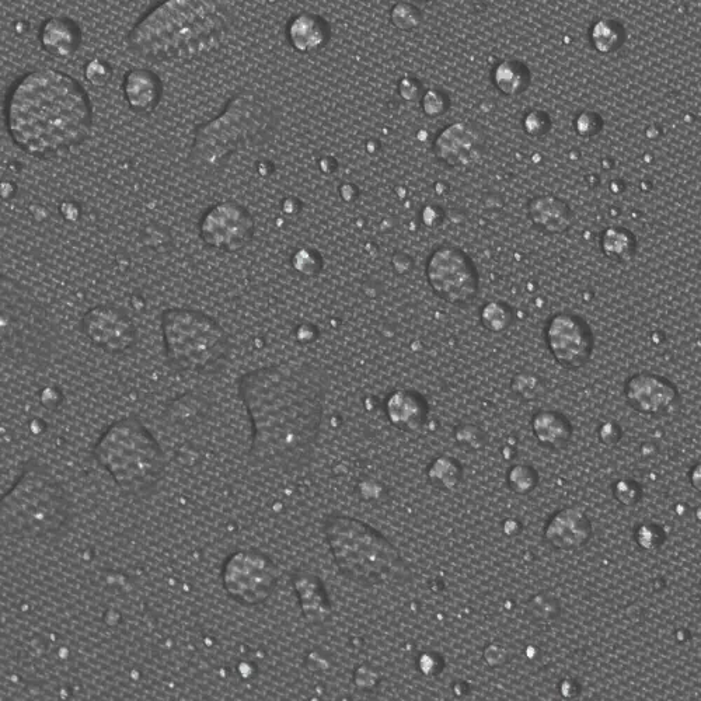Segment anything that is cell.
Masks as SVG:
<instances>
[{
    "instance_id": "1",
    "label": "cell",
    "mask_w": 701,
    "mask_h": 701,
    "mask_svg": "<svg viewBox=\"0 0 701 701\" xmlns=\"http://www.w3.org/2000/svg\"><path fill=\"white\" fill-rule=\"evenodd\" d=\"M253 437L249 458L282 472L312 459L324 414L322 375L309 364H277L254 369L239 380Z\"/></svg>"
},
{
    "instance_id": "2",
    "label": "cell",
    "mask_w": 701,
    "mask_h": 701,
    "mask_svg": "<svg viewBox=\"0 0 701 701\" xmlns=\"http://www.w3.org/2000/svg\"><path fill=\"white\" fill-rule=\"evenodd\" d=\"M5 113L13 144L34 158L71 151L92 131L89 96L71 75L55 69H38L17 80Z\"/></svg>"
},
{
    "instance_id": "3",
    "label": "cell",
    "mask_w": 701,
    "mask_h": 701,
    "mask_svg": "<svg viewBox=\"0 0 701 701\" xmlns=\"http://www.w3.org/2000/svg\"><path fill=\"white\" fill-rule=\"evenodd\" d=\"M228 27L216 0H165L129 31L128 45L146 61H191L218 50Z\"/></svg>"
},
{
    "instance_id": "4",
    "label": "cell",
    "mask_w": 701,
    "mask_h": 701,
    "mask_svg": "<svg viewBox=\"0 0 701 701\" xmlns=\"http://www.w3.org/2000/svg\"><path fill=\"white\" fill-rule=\"evenodd\" d=\"M275 125L277 117L263 97L247 92L236 94L221 115L195 131L191 162L201 169H215L240 149L263 144Z\"/></svg>"
},
{
    "instance_id": "5",
    "label": "cell",
    "mask_w": 701,
    "mask_h": 701,
    "mask_svg": "<svg viewBox=\"0 0 701 701\" xmlns=\"http://www.w3.org/2000/svg\"><path fill=\"white\" fill-rule=\"evenodd\" d=\"M327 544L340 573L358 584L378 585L406 580L410 571L389 540L366 523L330 515L324 523Z\"/></svg>"
},
{
    "instance_id": "6",
    "label": "cell",
    "mask_w": 701,
    "mask_h": 701,
    "mask_svg": "<svg viewBox=\"0 0 701 701\" xmlns=\"http://www.w3.org/2000/svg\"><path fill=\"white\" fill-rule=\"evenodd\" d=\"M94 456L124 493H146L165 474V453L134 415L111 425L101 435Z\"/></svg>"
},
{
    "instance_id": "7",
    "label": "cell",
    "mask_w": 701,
    "mask_h": 701,
    "mask_svg": "<svg viewBox=\"0 0 701 701\" xmlns=\"http://www.w3.org/2000/svg\"><path fill=\"white\" fill-rule=\"evenodd\" d=\"M68 512L62 487L44 467L31 465L0 498V530L10 535H48L62 528Z\"/></svg>"
},
{
    "instance_id": "8",
    "label": "cell",
    "mask_w": 701,
    "mask_h": 701,
    "mask_svg": "<svg viewBox=\"0 0 701 701\" xmlns=\"http://www.w3.org/2000/svg\"><path fill=\"white\" fill-rule=\"evenodd\" d=\"M52 338L50 319L36 296L20 282L0 274V359L47 357Z\"/></svg>"
},
{
    "instance_id": "9",
    "label": "cell",
    "mask_w": 701,
    "mask_h": 701,
    "mask_svg": "<svg viewBox=\"0 0 701 701\" xmlns=\"http://www.w3.org/2000/svg\"><path fill=\"white\" fill-rule=\"evenodd\" d=\"M166 357L177 369L202 372L221 364L228 352V334L212 317L190 309L162 315Z\"/></svg>"
},
{
    "instance_id": "10",
    "label": "cell",
    "mask_w": 701,
    "mask_h": 701,
    "mask_svg": "<svg viewBox=\"0 0 701 701\" xmlns=\"http://www.w3.org/2000/svg\"><path fill=\"white\" fill-rule=\"evenodd\" d=\"M222 581L230 598L256 606L267 601L277 588L278 570L260 551L240 550L223 564Z\"/></svg>"
},
{
    "instance_id": "11",
    "label": "cell",
    "mask_w": 701,
    "mask_h": 701,
    "mask_svg": "<svg viewBox=\"0 0 701 701\" xmlns=\"http://www.w3.org/2000/svg\"><path fill=\"white\" fill-rule=\"evenodd\" d=\"M427 279L432 291L451 305L473 302L479 294V274L469 256L452 246L439 247L428 260Z\"/></svg>"
},
{
    "instance_id": "12",
    "label": "cell",
    "mask_w": 701,
    "mask_h": 701,
    "mask_svg": "<svg viewBox=\"0 0 701 701\" xmlns=\"http://www.w3.org/2000/svg\"><path fill=\"white\" fill-rule=\"evenodd\" d=\"M200 235L212 249L242 250L253 240L254 221L249 211L237 202H219L202 216Z\"/></svg>"
},
{
    "instance_id": "13",
    "label": "cell",
    "mask_w": 701,
    "mask_h": 701,
    "mask_svg": "<svg viewBox=\"0 0 701 701\" xmlns=\"http://www.w3.org/2000/svg\"><path fill=\"white\" fill-rule=\"evenodd\" d=\"M547 347L563 368L580 369L588 364L594 352V336L580 316L558 313L551 317L546 329Z\"/></svg>"
},
{
    "instance_id": "14",
    "label": "cell",
    "mask_w": 701,
    "mask_h": 701,
    "mask_svg": "<svg viewBox=\"0 0 701 701\" xmlns=\"http://www.w3.org/2000/svg\"><path fill=\"white\" fill-rule=\"evenodd\" d=\"M83 331L97 347L107 352H124L134 345V324L121 310L99 306L83 317Z\"/></svg>"
},
{
    "instance_id": "15",
    "label": "cell",
    "mask_w": 701,
    "mask_h": 701,
    "mask_svg": "<svg viewBox=\"0 0 701 701\" xmlns=\"http://www.w3.org/2000/svg\"><path fill=\"white\" fill-rule=\"evenodd\" d=\"M483 134L465 122H456L445 128L435 141V155L452 167H469L476 165L483 156Z\"/></svg>"
},
{
    "instance_id": "16",
    "label": "cell",
    "mask_w": 701,
    "mask_h": 701,
    "mask_svg": "<svg viewBox=\"0 0 701 701\" xmlns=\"http://www.w3.org/2000/svg\"><path fill=\"white\" fill-rule=\"evenodd\" d=\"M627 404L641 414L665 413L678 399L676 387L668 379L652 373H640L626 383Z\"/></svg>"
},
{
    "instance_id": "17",
    "label": "cell",
    "mask_w": 701,
    "mask_h": 701,
    "mask_svg": "<svg viewBox=\"0 0 701 701\" xmlns=\"http://www.w3.org/2000/svg\"><path fill=\"white\" fill-rule=\"evenodd\" d=\"M591 535V522L580 509L568 508L558 512L546 528L547 542L567 551L581 549Z\"/></svg>"
},
{
    "instance_id": "18",
    "label": "cell",
    "mask_w": 701,
    "mask_h": 701,
    "mask_svg": "<svg viewBox=\"0 0 701 701\" xmlns=\"http://www.w3.org/2000/svg\"><path fill=\"white\" fill-rule=\"evenodd\" d=\"M124 96L135 113H152L162 99V82L148 69H132L125 76Z\"/></svg>"
},
{
    "instance_id": "19",
    "label": "cell",
    "mask_w": 701,
    "mask_h": 701,
    "mask_svg": "<svg viewBox=\"0 0 701 701\" xmlns=\"http://www.w3.org/2000/svg\"><path fill=\"white\" fill-rule=\"evenodd\" d=\"M528 215L530 222L537 229L550 235H560L567 232L573 223V212L566 202L558 200L553 195H542L529 202Z\"/></svg>"
},
{
    "instance_id": "20",
    "label": "cell",
    "mask_w": 701,
    "mask_h": 701,
    "mask_svg": "<svg viewBox=\"0 0 701 701\" xmlns=\"http://www.w3.org/2000/svg\"><path fill=\"white\" fill-rule=\"evenodd\" d=\"M386 413L394 427L415 431L427 420L428 407L417 393L399 390L387 399Z\"/></svg>"
},
{
    "instance_id": "21",
    "label": "cell",
    "mask_w": 701,
    "mask_h": 701,
    "mask_svg": "<svg viewBox=\"0 0 701 701\" xmlns=\"http://www.w3.org/2000/svg\"><path fill=\"white\" fill-rule=\"evenodd\" d=\"M330 30L322 17L303 13L296 16L288 26V38L294 50L301 54H312L326 47Z\"/></svg>"
},
{
    "instance_id": "22",
    "label": "cell",
    "mask_w": 701,
    "mask_h": 701,
    "mask_svg": "<svg viewBox=\"0 0 701 701\" xmlns=\"http://www.w3.org/2000/svg\"><path fill=\"white\" fill-rule=\"evenodd\" d=\"M80 30L78 24L65 17H54L44 24L41 30V44L48 54L57 58H69L80 47Z\"/></svg>"
},
{
    "instance_id": "23",
    "label": "cell",
    "mask_w": 701,
    "mask_h": 701,
    "mask_svg": "<svg viewBox=\"0 0 701 701\" xmlns=\"http://www.w3.org/2000/svg\"><path fill=\"white\" fill-rule=\"evenodd\" d=\"M533 432L540 444L551 449H563L570 442L573 428L564 415L542 411L532 421Z\"/></svg>"
},
{
    "instance_id": "24",
    "label": "cell",
    "mask_w": 701,
    "mask_h": 701,
    "mask_svg": "<svg viewBox=\"0 0 701 701\" xmlns=\"http://www.w3.org/2000/svg\"><path fill=\"white\" fill-rule=\"evenodd\" d=\"M295 585L306 620L312 623L323 622L329 615V602L322 582L317 581L313 575L302 574Z\"/></svg>"
},
{
    "instance_id": "25",
    "label": "cell",
    "mask_w": 701,
    "mask_h": 701,
    "mask_svg": "<svg viewBox=\"0 0 701 701\" xmlns=\"http://www.w3.org/2000/svg\"><path fill=\"white\" fill-rule=\"evenodd\" d=\"M494 85L505 96H519L530 85L529 69L521 62H501L493 72Z\"/></svg>"
},
{
    "instance_id": "26",
    "label": "cell",
    "mask_w": 701,
    "mask_h": 701,
    "mask_svg": "<svg viewBox=\"0 0 701 701\" xmlns=\"http://www.w3.org/2000/svg\"><path fill=\"white\" fill-rule=\"evenodd\" d=\"M601 246L603 254L615 263H624L633 258L636 253V237L630 230L609 228L602 235Z\"/></svg>"
},
{
    "instance_id": "27",
    "label": "cell",
    "mask_w": 701,
    "mask_h": 701,
    "mask_svg": "<svg viewBox=\"0 0 701 701\" xmlns=\"http://www.w3.org/2000/svg\"><path fill=\"white\" fill-rule=\"evenodd\" d=\"M591 40L596 51L601 54H612L622 47L626 33L622 24L612 19H602L592 26Z\"/></svg>"
},
{
    "instance_id": "28",
    "label": "cell",
    "mask_w": 701,
    "mask_h": 701,
    "mask_svg": "<svg viewBox=\"0 0 701 701\" xmlns=\"http://www.w3.org/2000/svg\"><path fill=\"white\" fill-rule=\"evenodd\" d=\"M512 323V312L502 302H490L481 309V324L491 333H501Z\"/></svg>"
},
{
    "instance_id": "29",
    "label": "cell",
    "mask_w": 701,
    "mask_h": 701,
    "mask_svg": "<svg viewBox=\"0 0 701 701\" xmlns=\"http://www.w3.org/2000/svg\"><path fill=\"white\" fill-rule=\"evenodd\" d=\"M508 484L516 494H529L536 487L537 474L528 466L512 467L508 474Z\"/></svg>"
},
{
    "instance_id": "30",
    "label": "cell",
    "mask_w": 701,
    "mask_h": 701,
    "mask_svg": "<svg viewBox=\"0 0 701 701\" xmlns=\"http://www.w3.org/2000/svg\"><path fill=\"white\" fill-rule=\"evenodd\" d=\"M512 390L522 399L532 400L540 396L542 392V383L537 376L532 375V373H521V375L516 376L512 380Z\"/></svg>"
},
{
    "instance_id": "31",
    "label": "cell",
    "mask_w": 701,
    "mask_h": 701,
    "mask_svg": "<svg viewBox=\"0 0 701 701\" xmlns=\"http://www.w3.org/2000/svg\"><path fill=\"white\" fill-rule=\"evenodd\" d=\"M392 22L400 30H413L420 23V13L408 3H399L392 10Z\"/></svg>"
},
{
    "instance_id": "32",
    "label": "cell",
    "mask_w": 701,
    "mask_h": 701,
    "mask_svg": "<svg viewBox=\"0 0 701 701\" xmlns=\"http://www.w3.org/2000/svg\"><path fill=\"white\" fill-rule=\"evenodd\" d=\"M435 473H437V479L441 481L444 487H455L458 484L460 476H462V467L456 463L455 459H439V462L435 463Z\"/></svg>"
},
{
    "instance_id": "33",
    "label": "cell",
    "mask_w": 701,
    "mask_h": 701,
    "mask_svg": "<svg viewBox=\"0 0 701 701\" xmlns=\"http://www.w3.org/2000/svg\"><path fill=\"white\" fill-rule=\"evenodd\" d=\"M550 125V118L542 111H532V113L526 115L525 121H523L526 134H529L532 138H542L549 132Z\"/></svg>"
},
{
    "instance_id": "34",
    "label": "cell",
    "mask_w": 701,
    "mask_h": 701,
    "mask_svg": "<svg viewBox=\"0 0 701 701\" xmlns=\"http://www.w3.org/2000/svg\"><path fill=\"white\" fill-rule=\"evenodd\" d=\"M530 610L537 619H554L558 613V603L549 596L537 595L530 602Z\"/></svg>"
},
{
    "instance_id": "35",
    "label": "cell",
    "mask_w": 701,
    "mask_h": 701,
    "mask_svg": "<svg viewBox=\"0 0 701 701\" xmlns=\"http://www.w3.org/2000/svg\"><path fill=\"white\" fill-rule=\"evenodd\" d=\"M637 542L644 549H655L664 542V532L655 525L641 526L637 532Z\"/></svg>"
},
{
    "instance_id": "36",
    "label": "cell",
    "mask_w": 701,
    "mask_h": 701,
    "mask_svg": "<svg viewBox=\"0 0 701 701\" xmlns=\"http://www.w3.org/2000/svg\"><path fill=\"white\" fill-rule=\"evenodd\" d=\"M577 132L584 138H592L599 134L602 129V120L599 118L598 114L582 113L580 117L577 118Z\"/></svg>"
},
{
    "instance_id": "37",
    "label": "cell",
    "mask_w": 701,
    "mask_h": 701,
    "mask_svg": "<svg viewBox=\"0 0 701 701\" xmlns=\"http://www.w3.org/2000/svg\"><path fill=\"white\" fill-rule=\"evenodd\" d=\"M615 495L624 505L636 504L641 497V488L634 481L622 480L616 484Z\"/></svg>"
},
{
    "instance_id": "38",
    "label": "cell",
    "mask_w": 701,
    "mask_h": 701,
    "mask_svg": "<svg viewBox=\"0 0 701 701\" xmlns=\"http://www.w3.org/2000/svg\"><path fill=\"white\" fill-rule=\"evenodd\" d=\"M85 73L87 80L92 82L93 85L103 86L110 78L111 69L110 66L99 61V59H94V61L87 64Z\"/></svg>"
},
{
    "instance_id": "39",
    "label": "cell",
    "mask_w": 701,
    "mask_h": 701,
    "mask_svg": "<svg viewBox=\"0 0 701 701\" xmlns=\"http://www.w3.org/2000/svg\"><path fill=\"white\" fill-rule=\"evenodd\" d=\"M487 664L491 666H501L509 661V651L500 644H491L484 652Z\"/></svg>"
},
{
    "instance_id": "40",
    "label": "cell",
    "mask_w": 701,
    "mask_h": 701,
    "mask_svg": "<svg viewBox=\"0 0 701 701\" xmlns=\"http://www.w3.org/2000/svg\"><path fill=\"white\" fill-rule=\"evenodd\" d=\"M446 108V100L441 94L437 92L427 93L424 99V110L428 115H441L444 114Z\"/></svg>"
},
{
    "instance_id": "41",
    "label": "cell",
    "mask_w": 701,
    "mask_h": 701,
    "mask_svg": "<svg viewBox=\"0 0 701 701\" xmlns=\"http://www.w3.org/2000/svg\"><path fill=\"white\" fill-rule=\"evenodd\" d=\"M620 437H622V431H620L619 425L613 423L603 424L601 431H599V438L606 445H615L616 442L620 441Z\"/></svg>"
},
{
    "instance_id": "42",
    "label": "cell",
    "mask_w": 701,
    "mask_h": 701,
    "mask_svg": "<svg viewBox=\"0 0 701 701\" xmlns=\"http://www.w3.org/2000/svg\"><path fill=\"white\" fill-rule=\"evenodd\" d=\"M115 2H122V0H115Z\"/></svg>"
}]
</instances>
